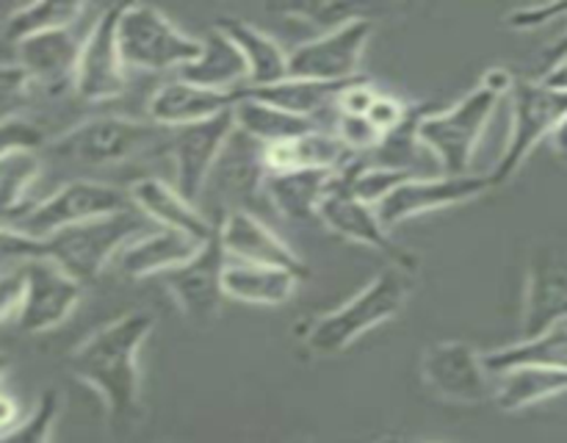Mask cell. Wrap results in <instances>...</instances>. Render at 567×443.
Here are the masks:
<instances>
[{"instance_id": "cell-1", "label": "cell", "mask_w": 567, "mask_h": 443, "mask_svg": "<svg viewBox=\"0 0 567 443\" xmlns=\"http://www.w3.org/2000/svg\"><path fill=\"white\" fill-rule=\"evenodd\" d=\"M155 319L144 310H131L100 327L78 343L70 354V371L78 382L100 393L109 426L125 435L142 415V369L138 352L153 332Z\"/></svg>"}, {"instance_id": "cell-2", "label": "cell", "mask_w": 567, "mask_h": 443, "mask_svg": "<svg viewBox=\"0 0 567 443\" xmlns=\"http://www.w3.org/2000/svg\"><path fill=\"white\" fill-rule=\"evenodd\" d=\"M138 233H142V222L131 210L64 227V230H55L42 238L22 236V233L3 227V255L20 260H50L70 277H75L78 282L92 286L103 275L105 264L116 253H122Z\"/></svg>"}, {"instance_id": "cell-3", "label": "cell", "mask_w": 567, "mask_h": 443, "mask_svg": "<svg viewBox=\"0 0 567 443\" xmlns=\"http://www.w3.org/2000/svg\"><path fill=\"white\" fill-rule=\"evenodd\" d=\"M515 78L504 66L487 72L480 86L446 111H430L419 122V138L446 169V175H468L471 155L504 94L513 92Z\"/></svg>"}, {"instance_id": "cell-4", "label": "cell", "mask_w": 567, "mask_h": 443, "mask_svg": "<svg viewBox=\"0 0 567 443\" xmlns=\"http://www.w3.org/2000/svg\"><path fill=\"white\" fill-rule=\"evenodd\" d=\"M410 293H413V275L396 269V266H388L358 297H352L341 308L310 321L302 332L305 347L316 358L341 354L360 336H365L369 330H374V327L385 324L393 316L402 313Z\"/></svg>"}, {"instance_id": "cell-5", "label": "cell", "mask_w": 567, "mask_h": 443, "mask_svg": "<svg viewBox=\"0 0 567 443\" xmlns=\"http://www.w3.org/2000/svg\"><path fill=\"white\" fill-rule=\"evenodd\" d=\"M161 133L164 127L155 122L131 120V116L120 114L92 116L53 138L48 144V153L78 166H114L153 147Z\"/></svg>"}, {"instance_id": "cell-6", "label": "cell", "mask_w": 567, "mask_h": 443, "mask_svg": "<svg viewBox=\"0 0 567 443\" xmlns=\"http://www.w3.org/2000/svg\"><path fill=\"white\" fill-rule=\"evenodd\" d=\"M354 166H358V161H349L343 169L336 172V181H332L330 192L324 194L319 205V219L336 236L363 244V247L380 253L388 260V266H396V269L408 271V275H415L419 271V255L393 241L377 205H369L354 194Z\"/></svg>"}, {"instance_id": "cell-7", "label": "cell", "mask_w": 567, "mask_h": 443, "mask_svg": "<svg viewBox=\"0 0 567 443\" xmlns=\"http://www.w3.org/2000/svg\"><path fill=\"white\" fill-rule=\"evenodd\" d=\"M131 194L100 181H72L50 194L42 203H31L20 214L9 216L3 227L22 233V236L42 238L64 227L83 225V222L105 219L131 210Z\"/></svg>"}, {"instance_id": "cell-8", "label": "cell", "mask_w": 567, "mask_h": 443, "mask_svg": "<svg viewBox=\"0 0 567 443\" xmlns=\"http://www.w3.org/2000/svg\"><path fill=\"white\" fill-rule=\"evenodd\" d=\"M120 50L131 70H183L199 59L203 39L183 33L155 6H122Z\"/></svg>"}, {"instance_id": "cell-9", "label": "cell", "mask_w": 567, "mask_h": 443, "mask_svg": "<svg viewBox=\"0 0 567 443\" xmlns=\"http://www.w3.org/2000/svg\"><path fill=\"white\" fill-rule=\"evenodd\" d=\"M509 100H513V127H509L507 147H504L496 169L491 172L493 186H504V183L513 181L524 161L532 155V150L543 138H551L559 122L567 116V92L548 86L540 78H535V81L518 78L513 92H509Z\"/></svg>"}, {"instance_id": "cell-10", "label": "cell", "mask_w": 567, "mask_h": 443, "mask_svg": "<svg viewBox=\"0 0 567 443\" xmlns=\"http://www.w3.org/2000/svg\"><path fill=\"white\" fill-rule=\"evenodd\" d=\"M421 380L435 396L457 404H482L496 393V374L468 341H435L421 354Z\"/></svg>"}, {"instance_id": "cell-11", "label": "cell", "mask_w": 567, "mask_h": 443, "mask_svg": "<svg viewBox=\"0 0 567 443\" xmlns=\"http://www.w3.org/2000/svg\"><path fill=\"white\" fill-rule=\"evenodd\" d=\"M225 271H227V249L219 236V222L216 233L203 244L192 260H186L177 269L164 271L158 277L166 291L177 302L181 313L192 324H208L219 316L225 302Z\"/></svg>"}, {"instance_id": "cell-12", "label": "cell", "mask_w": 567, "mask_h": 443, "mask_svg": "<svg viewBox=\"0 0 567 443\" xmlns=\"http://www.w3.org/2000/svg\"><path fill=\"white\" fill-rule=\"evenodd\" d=\"M22 299L17 310V330L28 336H39L72 316L83 297V282L66 275L61 266L42 258H28L20 266Z\"/></svg>"}, {"instance_id": "cell-13", "label": "cell", "mask_w": 567, "mask_h": 443, "mask_svg": "<svg viewBox=\"0 0 567 443\" xmlns=\"http://www.w3.org/2000/svg\"><path fill=\"white\" fill-rule=\"evenodd\" d=\"M120 14L122 6L105 9L83 39L72 89L86 103H105V100L120 97L127 86V66L120 50Z\"/></svg>"}, {"instance_id": "cell-14", "label": "cell", "mask_w": 567, "mask_h": 443, "mask_svg": "<svg viewBox=\"0 0 567 443\" xmlns=\"http://www.w3.org/2000/svg\"><path fill=\"white\" fill-rule=\"evenodd\" d=\"M371 33H374V22L354 20L299 44L291 53V78L324 83L358 81Z\"/></svg>"}, {"instance_id": "cell-15", "label": "cell", "mask_w": 567, "mask_h": 443, "mask_svg": "<svg viewBox=\"0 0 567 443\" xmlns=\"http://www.w3.org/2000/svg\"><path fill=\"white\" fill-rule=\"evenodd\" d=\"M567 321V249L537 247L529 258L526 275L524 313H520V341L543 336Z\"/></svg>"}, {"instance_id": "cell-16", "label": "cell", "mask_w": 567, "mask_h": 443, "mask_svg": "<svg viewBox=\"0 0 567 443\" xmlns=\"http://www.w3.org/2000/svg\"><path fill=\"white\" fill-rule=\"evenodd\" d=\"M493 188L491 175H443V177H410L404 181L385 203L377 205L382 222L388 227L402 225L413 216L430 210L452 208V205L471 203Z\"/></svg>"}, {"instance_id": "cell-17", "label": "cell", "mask_w": 567, "mask_h": 443, "mask_svg": "<svg viewBox=\"0 0 567 443\" xmlns=\"http://www.w3.org/2000/svg\"><path fill=\"white\" fill-rule=\"evenodd\" d=\"M233 131H236V114L225 111L214 120L177 127L172 133L169 153L175 161V186L183 197H188L192 203L199 197L221 150L230 142Z\"/></svg>"}, {"instance_id": "cell-18", "label": "cell", "mask_w": 567, "mask_h": 443, "mask_svg": "<svg viewBox=\"0 0 567 443\" xmlns=\"http://www.w3.org/2000/svg\"><path fill=\"white\" fill-rule=\"evenodd\" d=\"M219 236L227 255H233L238 264L275 266V269L291 271L299 280L308 277V266L299 258L297 249L288 247L271 227H266L249 210H227L225 219L219 222Z\"/></svg>"}, {"instance_id": "cell-19", "label": "cell", "mask_w": 567, "mask_h": 443, "mask_svg": "<svg viewBox=\"0 0 567 443\" xmlns=\"http://www.w3.org/2000/svg\"><path fill=\"white\" fill-rule=\"evenodd\" d=\"M241 92H216V89L197 86L183 78L164 83L150 97V120L161 127H188L197 122H208L225 111L236 109Z\"/></svg>"}, {"instance_id": "cell-20", "label": "cell", "mask_w": 567, "mask_h": 443, "mask_svg": "<svg viewBox=\"0 0 567 443\" xmlns=\"http://www.w3.org/2000/svg\"><path fill=\"white\" fill-rule=\"evenodd\" d=\"M11 50H14V64L31 78V83L64 86L66 81L75 83L83 42H78L66 28H55L22 39Z\"/></svg>"}, {"instance_id": "cell-21", "label": "cell", "mask_w": 567, "mask_h": 443, "mask_svg": "<svg viewBox=\"0 0 567 443\" xmlns=\"http://www.w3.org/2000/svg\"><path fill=\"white\" fill-rule=\"evenodd\" d=\"M131 199L158 227L186 233V236L197 238V241H208L216 233V222L205 219L197 210V205L177 192V186L158 181V177H144V181L133 183Z\"/></svg>"}, {"instance_id": "cell-22", "label": "cell", "mask_w": 567, "mask_h": 443, "mask_svg": "<svg viewBox=\"0 0 567 443\" xmlns=\"http://www.w3.org/2000/svg\"><path fill=\"white\" fill-rule=\"evenodd\" d=\"M205 241L186 236V233L169 230V227H158L153 233L133 238L116 258V266L131 280H144V277H161L164 271L177 269L186 260L203 249Z\"/></svg>"}, {"instance_id": "cell-23", "label": "cell", "mask_w": 567, "mask_h": 443, "mask_svg": "<svg viewBox=\"0 0 567 443\" xmlns=\"http://www.w3.org/2000/svg\"><path fill=\"white\" fill-rule=\"evenodd\" d=\"M181 78L197 86L216 89V92H241L249 86V66L236 42L216 25L203 39L199 59L183 66Z\"/></svg>"}, {"instance_id": "cell-24", "label": "cell", "mask_w": 567, "mask_h": 443, "mask_svg": "<svg viewBox=\"0 0 567 443\" xmlns=\"http://www.w3.org/2000/svg\"><path fill=\"white\" fill-rule=\"evenodd\" d=\"M219 28L227 37L236 42L241 50L244 61L249 66V86L247 89H264L277 86V83L291 78V53L280 48L269 33L255 28L252 22L238 20V17H225L219 20Z\"/></svg>"}, {"instance_id": "cell-25", "label": "cell", "mask_w": 567, "mask_h": 443, "mask_svg": "<svg viewBox=\"0 0 567 443\" xmlns=\"http://www.w3.org/2000/svg\"><path fill=\"white\" fill-rule=\"evenodd\" d=\"M336 172L330 169H297V172H266L264 188L271 205L291 222H308L319 216V205L330 192Z\"/></svg>"}, {"instance_id": "cell-26", "label": "cell", "mask_w": 567, "mask_h": 443, "mask_svg": "<svg viewBox=\"0 0 567 443\" xmlns=\"http://www.w3.org/2000/svg\"><path fill=\"white\" fill-rule=\"evenodd\" d=\"M233 114H236L238 131H244L249 138L264 144V147H271V144L280 142H293V138L324 131L316 120L291 114V111H282L277 109V105L264 103V100L249 97V94L244 92L241 100L236 103V109H233Z\"/></svg>"}, {"instance_id": "cell-27", "label": "cell", "mask_w": 567, "mask_h": 443, "mask_svg": "<svg viewBox=\"0 0 567 443\" xmlns=\"http://www.w3.org/2000/svg\"><path fill=\"white\" fill-rule=\"evenodd\" d=\"M563 393H567V371L548 369V365H513V369L496 374L493 402L504 413H518V410L548 402Z\"/></svg>"}, {"instance_id": "cell-28", "label": "cell", "mask_w": 567, "mask_h": 443, "mask_svg": "<svg viewBox=\"0 0 567 443\" xmlns=\"http://www.w3.org/2000/svg\"><path fill=\"white\" fill-rule=\"evenodd\" d=\"M347 144L327 131L264 147L266 172H297V169H330L338 172L349 164Z\"/></svg>"}, {"instance_id": "cell-29", "label": "cell", "mask_w": 567, "mask_h": 443, "mask_svg": "<svg viewBox=\"0 0 567 443\" xmlns=\"http://www.w3.org/2000/svg\"><path fill=\"white\" fill-rule=\"evenodd\" d=\"M299 277L275 266L255 264H227L225 271V297L247 305H266L277 308L286 305L297 293Z\"/></svg>"}, {"instance_id": "cell-30", "label": "cell", "mask_w": 567, "mask_h": 443, "mask_svg": "<svg viewBox=\"0 0 567 443\" xmlns=\"http://www.w3.org/2000/svg\"><path fill=\"white\" fill-rule=\"evenodd\" d=\"M349 83H324V81L288 78V81L277 83V86L241 89V92L249 94V97L264 100V103L277 105V109L282 111H291V114L316 120V114H321V111H332V109L338 111V97H341V92L349 86Z\"/></svg>"}, {"instance_id": "cell-31", "label": "cell", "mask_w": 567, "mask_h": 443, "mask_svg": "<svg viewBox=\"0 0 567 443\" xmlns=\"http://www.w3.org/2000/svg\"><path fill=\"white\" fill-rule=\"evenodd\" d=\"M485 363L493 374L513 369V365H548V369L567 371V321L532 341H518L485 352Z\"/></svg>"}, {"instance_id": "cell-32", "label": "cell", "mask_w": 567, "mask_h": 443, "mask_svg": "<svg viewBox=\"0 0 567 443\" xmlns=\"http://www.w3.org/2000/svg\"><path fill=\"white\" fill-rule=\"evenodd\" d=\"M81 11V3H59V0H39V3L22 6L14 14L6 17L3 22L6 48H14L17 42H22L28 37H37V33L66 28L70 22H75V17Z\"/></svg>"}, {"instance_id": "cell-33", "label": "cell", "mask_w": 567, "mask_h": 443, "mask_svg": "<svg viewBox=\"0 0 567 443\" xmlns=\"http://www.w3.org/2000/svg\"><path fill=\"white\" fill-rule=\"evenodd\" d=\"M42 161L37 153H11L0 158V186H3V216L20 214L25 205V194L39 177Z\"/></svg>"}, {"instance_id": "cell-34", "label": "cell", "mask_w": 567, "mask_h": 443, "mask_svg": "<svg viewBox=\"0 0 567 443\" xmlns=\"http://www.w3.org/2000/svg\"><path fill=\"white\" fill-rule=\"evenodd\" d=\"M59 410H61L59 388H44V391L39 393L37 404H33L31 415H28L22 424H17L14 430L3 432V443H50L55 419H59Z\"/></svg>"}, {"instance_id": "cell-35", "label": "cell", "mask_w": 567, "mask_h": 443, "mask_svg": "<svg viewBox=\"0 0 567 443\" xmlns=\"http://www.w3.org/2000/svg\"><path fill=\"white\" fill-rule=\"evenodd\" d=\"M415 177L413 172L404 169H393V166H354L352 175V188L360 199H365L369 205H380L402 186L404 181Z\"/></svg>"}, {"instance_id": "cell-36", "label": "cell", "mask_w": 567, "mask_h": 443, "mask_svg": "<svg viewBox=\"0 0 567 443\" xmlns=\"http://www.w3.org/2000/svg\"><path fill=\"white\" fill-rule=\"evenodd\" d=\"M277 11L288 17H299L308 25H319L327 31L349 25L354 20H369L365 17V6L360 3H297V6H280Z\"/></svg>"}, {"instance_id": "cell-37", "label": "cell", "mask_w": 567, "mask_h": 443, "mask_svg": "<svg viewBox=\"0 0 567 443\" xmlns=\"http://www.w3.org/2000/svg\"><path fill=\"white\" fill-rule=\"evenodd\" d=\"M336 136L347 144L349 153H369V150H380L382 138H385L374 125H371L369 116H358V114H338Z\"/></svg>"}, {"instance_id": "cell-38", "label": "cell", "mask_w": 567, "mask_h": 443, "mask_svg": "<svg viewBox=\"0 0 567 443\" xmlns=\"http://www.w3.org/2000/svg\"><path fill=\"white\" fill-rule=\"evenodd\" d=\"M44 136L42 127H37L33 122L22 120V116H9L3 120V155L11 153H37V147H42Z\"/></svg>"}, {"instance_id": "cell-39", "label": "cell", "mask_w": 567, "mask_h": 443, "mask_svg": "<svg viewBox=\"0 0 567 443\" xmlns=\"http://www.w3.org/2000/svg\"><path fill=\"white\" fill-rule=\"evenodd\" d=\"M410 114H413V109H408L402 100L391 97V94H380L365 116H369L371 125H374L382 136H388V133L399 131V127L410 120Z\"/></svg>"}, {"instance_id": "cell-40", "label": "cell", "mask_w": 567, "mask_h": 443, "mask_svg": "<svg viewBox=\"0 0 567 443\" xmlns=\"http://www.w3.org/2000/svg\"><path fill=\"white\" fill-rule=\"evenodd\" d=\"M380 94H382L380 89H374L371 83H365L363 78H358V81L349 83V86L341 92V97H338V114L365 116Z\"/></svg>"}, {"instance_id": "cell-41", "label": "cell", "mask_w": 567, "mask_h": 443, "mask_svg": "<svg viewBox=\"0 0 567 443\" xmlns=\"http://www.w3.org/2000/svg\"><path fill=\"white\" fill-rule=\"evenodd\" d=\"M22 299V277L20 269H9L3 275V321L11 324L17 319V310H20Z\"/></svg>"}, {"instance_id": "cell-42", "label": "cell", "mask_w": 567, "mask_h": 443, "mask_svg": "<svg viewBox=\"0 0 567 443\" xmlns=\"http://www.w3.org/2000/svg\"><path fill=\"white\" fill-rule=\"evenodd\" d=\"M565 59H567V31L551 44V48L546 50V55H543V72H548L551 66H557L559 61H565Z\"/></svg>"}, {"instance_id": "cell-43", "label": "cell", "mask_w": 567, "mask_h": 443, "mask_svg": "<svg viewBox=\"0 0 567 443\" xmlns=\"http://www.w3.org/2000/svg\"><path fill=\"white\" fill-rule=\"evenodd\" d=\"M540 81L548 83V86L563 89V92H567V59L559 61V64L551 66V70H548V72H543Z\"/></svg>"}, {"instance_id": "cell-44", "label": "cell", "mask_w": 567, "mask_h": 443, "mask_svg": "<svg viewBox=\"0 0 567 443\" xmlns=\"http://www.w3.org/2000/svg\"><path fill=\"white\" fill-rule=\"evenodd\" d=\"M548 142H551L554 153L563 155V158H567V116H565L563 122H559V127H557V131H554V136L548 138Z\"/></svg>"}, {"instance_id": "cell-45", "label": "cell", "mask_w": 567, "mask_h": 443, "mask_svg": "<svg viewBox=\"0 0 567 443\" xmlns=\"http://www.w3.org/2000/svg\"><path fill=\"white\" fill-rule=\"evenodd\" d=\"M374 443H399L396 437H380V441H374Z\"/></svg>"}, {"instance_id": "cell-46", "label": "cell", "mask_w": 567, "mask_h": 443, "mask_svg": "<svg viewBox=\"0 0 567 443\" xmlns=\"http://www.w3.org/2000/svg\"><path fill=\"white\" fill-rule=\"evenodd\" d=\"M297 443H310V441H297Z\"/></svg>"}]
</instances>
